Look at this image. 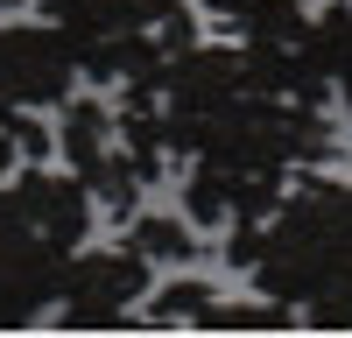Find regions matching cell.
Segmentation results:
<instances>
[{
    "label": "cell",
    "mask_w": 352,
    "mask_h": 338,
    "mask_svg": "<svg viewBox=\"0 0 352 338\" xmlns=\"http://www.w3.org/2000/svg\"><path fill=\"white\" fill-rule=\"evenodd\" d=\"M247 282L289 310L352 296V183L338 177H289L282 205L261 218V254Z\"/></svg>",
    "instance_id": "cell-1"
},
{
    "label": "cell",
    "mask_w": 352,
    "mask_h": 338,
    "mask_svg": "<svg viewBox=\"0 0 352 338\" xmlns=\"http://www.w3.org/2000/svg\"><path fill=\"white\" fill-rule=\"evenodd\" d=\"M184 162H219V169H261V177H296V169H331L338 162V127L324 106L282 99V92H232L219 113L184 127Z\"/></svg>",
    "instance_id": "cell-2"
},
{
    "label": "cell",
    "mask_w": 352,
    "mask_h": 338,
    "mask_svg": "<svg viewBox=\"0 0 352 338\" xmlns=\"http://www.w3.org/2000/svg\"><path fill=\"white\" fill-rule=\"evenodd\" d=\"M148 289H155V261L141 247H78L56 275V324L64 331L134 324V303Z\"/></svg>",
    "instance_id": "cell-3"
},
{
    "label": "cell",
    "mask_w": 352,
    "mask_h": 338,
    "mask_svg": "<svg viewBox=\"0 0 352 338\" xmlns=\"http://www.w3.org/2000/svg\"><path fill=\"white\" fill-rule=\"evenodd\" d=\"M64 120H56V155H64V169L92 190V205L113 212V218H134L141 205V177L134 162L120 148V127H113V106L106 99H64L56 106Z\"/></svg>",
    "instance_id": "cell-4"
},
{
    "label": "cell",
    "mask_w": 352,
    "mask_h": 338,
    "mask_svg": "<svg viewBox=\"0 0 352 338\" xmlns=\"http://www.w3.org/2000/svg\"><path fill=\"white\" fill-rule=\"evenodd\" d=\"M78 78H85L78 49H71V36L50 14L43 21H0V99H8V106L56 113L71 99Z\"/></svg>",
    "instance_id": "cell-5"
},
{
    "label": "cell",
    "mask_w": 352,
    "mask_h": 338,
    "mask_svg": "<svg viewBox=\"0 0 352 338\" xmlns=\"http://www.w3.org/2000/svg\"><path fill=\"white\" fill-rule=\"evenodd\" d=\"M0 212L8 218H21L28 233H43L50 247H64V254H78L85 247V233H92V190H85L71 169L56 177L50 162H14V177L0 183Z\"/></svg>",
    "instance_id": "cell-6"
},
{
    "label": "cell",
    "mask_w": 352,
    "mask_h": 338,
    "mask_svg": "<svg viewBox=\"0 0 352 338\" xmlns=\"http://www.w3.org/2000/svg\"><path fill=\"white\" fill-rule=\"evenodd\" d=\"M71 254L50 247L43 233H28L21 218L0 212V324L21 331L36 324L43 310H56V275H64Z\"/></svg>",
    "instance_id": "cell-7"
},
{
    "label": "cell",
    "mask_w": 352,
    "mask_h": 338,
    "mask_svg": "<svg viewBox=\"0 0 352 338\" xmlns=\"http://www.w3.org/2000/svg\"><path fill=\"white\" fill-rule=\"evenodd\" d=\"M289 177H261V169H219V162H184V218L197 233H226V225L268 218L282 205Z\"/></svg>",
    "instance_id": "cell-8"
},
{
    "label": "cell",
    "mask_w": 352,
    "mask_h": 338,
    "mask_svg": "<svg viewBox=\"0 0 352 338\" xmlns=\"http://www.w3.org/2000/svg\"><path fill=\"white\" fill-rule=\"evenodd\" d=\"M113 127H120V148H127V162H134L141 183H162L169 169L184 162L162 92H120V106H113Z\"/></svg>",
    "instance_id": "cell-9"
},
{
    "label": "cell",
    "mask_w": 352,
    "mask_h": 338,
    "mask_svg": "<svg viewBox=\"0 0 352 338\" xmlns=\"http://www.w3.org/2000/svg\"><path fill=\"white\" fill-rule=\"evenodd\" d=\"M127 247H141L155 268H162V261H197V254H204L197 225H190V218H169V212H134V218H127Z\"/></svg>",
    "instance_id": "cell-10"
},
{
    "label": "cell",
    "mask_w": 352,
    "mask_h": 338,
    "mask_svg": "<svg viewBox=\"0 0 352 338\" xmlns=\"http://www.w3.org/2000/svg\"><path fill=\"white\" fill-rule=\"evenodd\" d=\"M212 303H219L212 282L184 275V282H169V289H148V310H141V317H148V324H197Z\"/></svg>",
    "instance_id": "cell-11"
},
{
    "label": "cell",
    "mask_w": 352,
    "mask_h": 338,
    "mask_svg": "<svg viewBox=\"0 0 352 338\" xmlns=\"http://www.w3.org/2000/svg\"><path fill=\"white\" fill-rule=\"evenodd\" d=\"M204 331H282V324H296V310H289V303H212V310H204V317H197Z\"/></svg>",
    "instance_id": "cell-12"
},
{
    "label": "cell",
    "mask_w": 352,
    "mask_h": 338,
    "mask_svg": "<svg viewBox=\"0 0 352 338\" xmlns=\"http://www.w3.org/2000/svg\"><path fill=\"white\" fill-rule=\"evenodd\" d=\"M303 324H324V331H352V296H331V303H310Z\"/></svg>",
    "instance_id": "cell-13"
},
{
    "label": "cell",
    "mask_w": 352,
    "mask_h": 338,
    "mask_svg": "<svg viewBox=\"0 0 352 338\" xmlns=\"http://www.w3.org/2000/svg\"><path fill=\"white\" fill-rule=\"evenodd\" d=\"M197 8H204V14H219V21H240L254 0H197Z\"/></svg>",
    "instance_id": "cell-14"
},
{
    "label": "cell",
    "mask_w": 352,
    "mask_h": 338,
    "mask_svg": "<svg viewBox=\"0 0 352 338\" xmlns=\"http://www.w3.org/2000/svg\"><path fill=\"white\" fill-rule=\"evenodd\" d=\"M14 162H21V148H14V134H8V127H0V183H8V177H14Z\"/></svg>",
    "instance_id": "cell-15"
},
{
    "label": "cell",
    "mask_w": 352,
    "mask_h": 338,
    "mask_svg": "<svg viewBox=\"0 0 352 338\" xmlns=\"http://www.w3.org/2000/svg\"><path fill=\"white\" fill-rule=\"evenodd\" d=\"M0 8H21V0H0Z\"/></svg>",
    "instance_id": "cell-16"
}]
</instances>
